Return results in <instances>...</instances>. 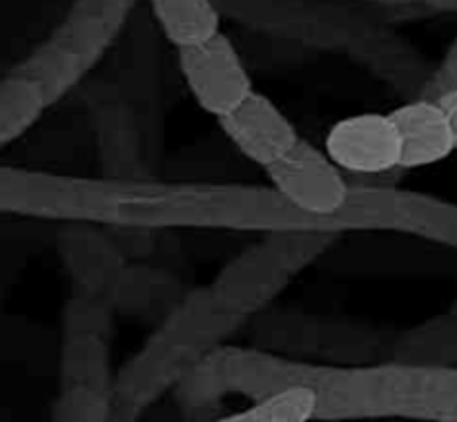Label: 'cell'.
I'll list each match as a JSON object with an SVG mask.
<instances>
[{"label":"cell","instance_id":"obj_13","mask_svg":"<svg viewBox=\"0 0 457 422\" xmlns=\"http://www.w3.org/2000/svg\"><path fill=\"white\" fill-rule=\"evenodd\" d=\"M422 3L433 4L437 9H451V12H457V0H422Z\"/></svg>","mask_w":457,"mask_h":422},{"label":"cell","instance_id":"obj_12","mask_svg":"<svg viewBox=\"0 0 457 422\" xmlns=\"http://www.w3.org/2000/svg\"><path fill=\"white\" fill-rule=\"evenodd\" d=\"M436 98L440 101L442 110L446 112V119H449L451 132H453V139H455V150H457V88L446 89V92H442L440 97Z\"/></svg>","mask_w":457,"mask_h":422},{"label":"cell","instance_id":"obj_10","mask_svg":"<svg viewBox=\"0 0 457 422\" xmlns=\"http://www.w3.org/2000/svg\"><path fill=\"white\" fill-rule=\"evenodd\" d=\"M402 362L418 367H446L457 362V322L442 317L406 338L400 347Z\"/></svg>","mask_w":457,"mask_h":422},{"label":"cell","instance_id":"obj_14","mask_svg":"<svg viewBox=\"0 0 457 422\" xmlns=\"http://www.w3.org/2000/svg\"><path fill=\"white\" fill-rule=\"evenodd\" d=\"M451 317H453V320H455V322H457V307H455V308H453V313H451Z\"/></svg>","mask_w":457,"mask_h":422},{"label":"cell","instance_id":"obj_2","mask_svg":"<svg viewBox=\"0 0 457 422\" xmlns=\"http://www.w3.org/2000/svg\"><path fill=\"white\" fill-rule=\"evenodd\" d=\"M266 174L279 199L306 217H335L351 204L353 192L342 170L303 139L268 165Z\"/></svg>","mask_w":457,"mask_h":422},{"label":"cell","instance_id":"obj_7","mask_svg":"<svg viewBox=\"0 0 457 422\" xmlns=\"http://www.w3.org/2000/svg\"><path fill=\"white\" fill-rule=\"evenodd\" d=\"M152 16L177 49L204 43L219 34L221 16L212 0H150Z\"/></svg>","mask_w":457,"mask_h":422},{"label":"cell","instance_id":"obj_4","mask_svg":"<svg viewBox=\"0 0 457 422\" xmlns=\"http://www.w3.org/2000/svg\"><path fill=\"white\" fill-rule=\"evenodd\" d=\"M326 155L342 173L375 177L400 168V134L391 114H357L337 121L326 134Z\"/></svg>","mask_w":457,"mask_h":422},{"label":"cell","instance_id":"obj_5","mask_svg":"<svg viewBox=\"0 0 457 422\" xmlns=\"http://www.w3.org/2000/svg\"><path fill=\"white\" fill-rule=\"evenodd\" d=\"M228 141L248 161L266 170L299 141L293 121L266 94L253 92L237 107L219 116Z\"/></svg>","mask_w":457,"mask_h":422},{"label":"cell","instance_id":"obj_9","mask_svg":"<svg viewBox=\"0 0 457 422\" xmlns=\"http://www.w3.org/2000/svg\"><path fill=\"white\" fill-rule=\"evenodd\" d=\"M321 398L312 384L293 383L266 398L254 402L248 409L232 414L228 422H308L320 411Z\"/></svg>","mask_w":457,"mask_h":422},{"label":"cell","instance_id":"obj_11","mask_svg":"<svg viewBox=\"0 0 457 422\" xmlns=\"http://www.w3.org/2000/svg\"><path fill=\"white\" fill-rule=\"evenodd\" d=\"M453 88H457V36H455L453 45H451V49L446 52L442 65L433 72V76L427 80V85H424L422 97L436 98V97H440L442 92H446V89H453Z\"/></svg>","mask_w":457,"mask_h":422},{"label":"cell","instance_id":"obj_6","mask_svg":"<svg viewBox=\"0 0 457 422\" xmlns=\"http://www.w3.org/2000/svg\"><path fill=\"white\" fill-rule=\"evenodd\" d=\"M391 119L400 134V168H427L455 152L453 132L437 98L418 97L395 107Z\"/></svg>","mask_w":457,"mask_h":422},{"label":"cell","instance_id":"obj_1","mask_svg":"<svg viewBox=\"0 0 457 422\" xmlns=\"http://www.w3.org/2000/svg\"><path fill=\"white\" fill-rule=\"evenodd\" d=\"M321 232H279L223 266L210 298L230 316L259 311L281 293L297 271L328 246Z\"/></svg>","mask_w":457,"mask_h":422},{"label":"cell","instance_id":"obj_3","mask_svg":"<svg viewBox=\"0 0 457 422\" xmlns=\"http://www.w3.org/2000/svg\"><path fill=\"white\" fill-rule=\"evenodd\" d=\"M177 52L187 89L201 110L217 119L239 106L254 89L239 49L221 31Z\"/></svg>","mask_w":457,"mask_h":422},{"label":"cell","instance_id":"obj_8","mask_svg":"<svg viewBox=\"0 0 457 422\" xmlns=\"http://www.w3.org/2000/svg\"><path fill=\"white\" fill-rule=\"evenodd\" d=\"M47 106L36 80L18 72L0 80V148L34 128Z\"/></svg>","mask_w":457,"mask_h":422}]
</instances>
